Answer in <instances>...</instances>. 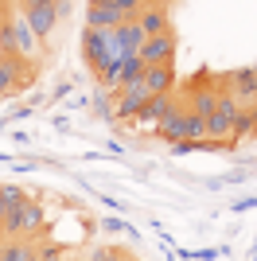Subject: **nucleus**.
Here are the masks:
<instances>
[{
  "label": "nucleus",
  "instance_id": "obj_1",
  "mask_svg": "<svg viewBox=\"0 0 257 261\" xmlns=\"http://www.w3.org/2000/svg\"><path fill=\"white\" fill-rule=\"evenodd\" d=\"M82 51H86V63H90V70H94L101 82L109 86V78L117 74L121 66V43H117V32H97V28H86L82 35Z\"/></svg>",
  "mask_w": 257,
  "mask_h": 261
},
{
  "label": "nucleus",
  "instance_id": "obj_2",
  "mask_svg": "<svg viewBox=\"0 0 257 261\" xmlns=\"http://www.w3.org/2000/svg\"><path fill=\"white\" fill-rule=\"evenodd\" d=\"M140 4L137 0H94L86 8V28H97V32H117L121 23L137 20Z\"/></svg>",
  "mask_w": 257,
  "mask_h": 261
},
{
  "label": "nucleus",
  "instance_id": "obj_3",
  "mask_svg": "<svg viewBox=\"0 0 257 261\" xmlns=\"http://www.w3.org/2000/svg\"><path fill=\"white\" fill-rule=\"evenodd\" d=\"M156 137L160 141H199V137H207V121L195 117L191 109H179L175 106V113L171 117H164L160 125H156Z\"/></svg>",
  "mask_w": 257,
  "mask_h": 261
},
{
  "label": "nucleus",
  "instance_id": "obj_4",
  "mask_svg": "<svg viewBox=\"0 0 257 261\" xmlns=\"http://www.w3.org/2000/svg\"><path fill=\"white\" fill-rule=\"evenodd\" d=\"M238 113H242V106H238L230 94H218V109L207 117V137H211V141H234Z\"/></svg>",
  "mask_w": 257,
  "mask_h": 261
},
{
  "label": "nucleus",
  "instance_id": "obj_5",
  "mask_svg": "<svg viewBox=\"0 0 257 261\" xmlns=\"http://www.w3.org/2000/svg\"><path fill=\"white\" fill-rule=\"evenodd\" d=\"M23 20H28V28H32L35 39H47V35L55 32V23H59V4H51V0H32V4H23Z\"/></svg>",
  "mask_w": 257,
  "mask_h": 261
},
{
  "label": "nucleus",
  "instance_id": "obj_6",
  "mask_svg": "<svg viewBox=\"0 0 257 261\" xmlns=\"http://www.w3.org/2000/svg\"><path fill=\"white\" fill-rule=\"evenodd\" d=\"M218 94H230L242 109H257V70H234V74H226Z\"/></svg>",
  "mask_w": 257,
  "mask_h": 261
},
{
  "label": "nucleus",
  "instance_id": "obj_7",
  "mask_svg": "<svg viewBox=\"0 0 257 261\" xmlns=\"http://www.w3.org/2000/svg\"><path fill=\"white\" fill-rule=\"evenodd\" d=\"M137 59H140L144 66H171V59H175V35L164 32V35L144 39V47H140Z\"/></svg>",
  "mask_w": 257,
  "mask_h": 261
},
{
  "label": "nucleus",
  "instance_id": "obj_8",
  "mask_svg": "<svg viewBox=\"0 0 257 261\" xmlns=\"http://www.w3.org/2000/svg\"><path fill=\"white\" fill-rule=\"evenodd\" d=\"M8 23H12V43H16V55L28 63V59L35 55V47H39V39L32 35V28H28V20H23V12H20V8L8 16Z\"/></svg>",
  "mask_w": 257,
  "mask_h": 261
},
{
  "label": "nucleus",
  "instance_id": "obj_9",
  "mask_svg": "<svg viewBox=\"0 0 257 261\" xmlns=\"http://www.w3.org/2000/svg\"><path fill=\"white\" fill-rule=\"evenodd\" d=\"M148 98H152V94L144 90V82H133L128 90H121V98H117L113 109H117V117H137L140 109L148 106Z\"/></svg>",
  "mask_w": 257,
  "mask_h": 261
},
{
  "label": "nucleus",
  "instance_id": "obj_10",
  "mask_svg": "<svg viewBox=\"0 0 257 261\" xmlns=\"http://www.w3.org/2000/svg\"><path fill=\"white\" fill-rule=\"evenodd\" d=\"M137 23H140V32L148 35H164V32H171L168 28V8H164V4H148V8H140L137 12Z\"/></svg>",
  "mask_w": 257,
  "mask_h": 261
},
{
  "label": "nucleus",
  "instance_id": "obj_11",
  "mask_svg": "<svg viewBox=\"0 0 257 261\" xmlns=\"http://www.w3.org/2000/svg\"><path fill=\"white\" fill-rule=\"evenodd\" d=\"M171 113H175V101H171L168 94H160V98H148V106L137 113V121L144 129H156V125H160L164 117H171Z\"/></svg>",
  "mask_w": 257,
  "mask_h": 261
},
{
  "label": "nucleus",
  "instance_id": "obj_12",
  "mask_svg": "<svg viewBox=\"0 0 257 261\" xmlns=\"http://www.w3.org/2000/svg\"><path fill=\"white\" fill-rule=\"evenodd\" d=\"M140 82H144V90H148L152 98H160V94H168V90H171V82H175V70H171V66H144Z\"/></svg>",
  "mask_w": 257,
  "mask_h": 261
},
{
  "label": "nucleus",
  "instance_id": "obj_13",
  "mask_svg": "<svg viewBox=\"0 0 257 261\" xmlns=\"http://www.w3.org/2000/svg\"><path fill=\"white\" fill-rule=\"evenodd\" d=\"M144 39H148V35L140 32L137 20H128V23H121V28H117V43H121V55H125V59H137L140 47H144Z\"/></svg>",
  "mask_w": 257,
  "mask_h": 261
},
{
  "label": "nucleus",
  "instance_id": "obj_14",
  "mask_svg": "<svg viewBox=\"0 0 257 261\" xmlns=\"http://www.w3.org/2000/svg\"><path fill=\"white\" fill-rule=\"evenodd\" d=\"M187 101H191V113H195V117L207 121L214 109H218V86H195Z\"/></svg>",
  "mask_w": 257,
  "mask_h": 261
},
{
  "label": "nucleus",
  "instance_id": "obj_15",
  "mask_svg": "<svg viewBox=\"0 0 257 261\" xmlns=\"http://www.w3.org/2000/svg\"><path fill=\"white\" fill-rule=\"evenodd\" d=\"M20 78H28V63H23V59H16V55H4V59H0V94H4V90H12Z\"/></svg>",
  "mask_w": 257,
  "mask_h": 261
},
{
  "label": "nucleus",
  "instance_id": "obj_16",
  "mask_svg": "<svg viewBox=\"0 0 257 261\" xmlns=\"http://www.w3.org/2000/svg\"><path fill=\"white\" fill-rule=\"evenodd\" d=\"M39 253L28 246V242H20V238H12V242H4L0 246V261H35Z\"/></svg>",
  "mask_w": 257,
  "mask_h": 261
},
{
  "label": "nucleus",
  "instance_id": "obj_17",
  "mask_svg": "<svg viewBox=\"0 0 257 261\" xmlns=\"http://www.w3.org/2000/svg\"><path fill=\"white\" fill-rule=\"evenodd\" d=\"M20 222H23V234H39V230H43V207L35 203V199H28V203H23Z\"/></svg>",
  "mask_w": 257,
  "mask_h": 261
},
{
  "label": "nucleus",
  "instance_id": "obj_18",
  "mask_svg": "<svg viewBox=\"0 0 257 261\" xmlns=\"http://www.w3.org/2000/svg\"><path fill=\"white\" fill-rule=\"evenodd\" d=\"M39 261H66V257H63V246H43V250H39Z\"/></svg>",
  "mask_w": 257,
  "mask_h": 261
},
{
  "label": "nucleus",
  "instance_id": "obj_19",
  "mask_svg": "<svg viewBox=\"0 0 257 261\" xmlns=\"http://www.w3.org/2000/svg\"><path fill=\"white\" fill-rule=\"evenodd\" d=\"M90 261H117V250H97Z\"/></svg>",
  "mask_w": 257,
  "mask_h": 261
},
{
  "label": "nucleus",
  "instance_id": "obj_20",
  "mask_svg": "<svg viewBox=\"0 0 257 261\" xmlns=\"http://www.w3.org/2000/svg\"><path fill=\"white\" fill-rule=\"evenodd\" d=\"M4 211H8V203H4V195H0V226H4Z\"/></svg>",
  "mask_w": 257,
  "mask_h": 261
},
{
  "label": "nucleus",
  "instance_id": "obj_21",
  "mask_svg": "<svg viewBox=\"0 0 257 261\" xmlns=\"http://www.w3.org/2000/svg\"><path fill=\"white\" fill-rule=\"evenodd\" d=\"M249 117H253V133H257V109H249Z\"/></svg>",
  "mask_w": 257,
  "mask_h": 261
},
{
  "label": "nucleus",
  "instance_id": "obj_22",
  "mask_svg": "<svg viewBox=\"0 0 257 261\" xmlns=\"http://www.w3.org/2000/svg\"><path fill=\"white\" fill-rule=\"evenodd\" d=\"M117 261H133V257H125V253H117Z\"/></svg>",
  "mask_w": 257,
  "mask_h": 261
},
{
  "label": "nucleus",
  "instance_id": "obj_23",
  "mask_svg": "<svg viewBox=\"0 0 257 261\" xmlns=\"http://www.w3.org/2000/svg\"><path fill=\"white\" fill-rule=\"evenodd\" d=\"M0 238H4V226H0Z\"/></svg>",
  "mask_w": 257,
  "mask_h": 261
},
{
  "label": "nucleus",
  "instance_id": "obj_24",
  "mask_svg": "<svg viewBox=\"0 0 257 261\" xmlns=\"http://www.w3.org/2000/svg\"><path fill=\"white\" fill-rule=\"evenodd\" d=\"M35 261H39V257H35Z\"/></svg>",
  "mask_w": 257,
  "mask_h": 261
}]
</instances>
